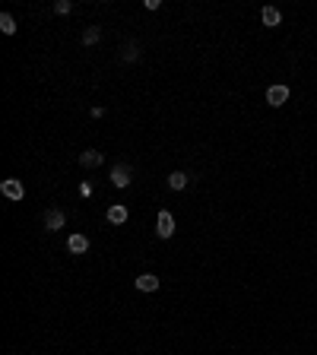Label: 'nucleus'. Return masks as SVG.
<instances>
[{"label": "nucleus", "mask_w": 317, "mask_h": 355, "mask_svg": "<svg viewBox=\"0 0 317 355\" xmlns=\"http://www.w3.org/2000/svg\"><path fill=\"white\" fill-rule=\"evenodd\" d=\"M0 194H4L7 200L20 203L26 197V188H23V181H16V178H4V181H0Z\"/></svg>", "instance_id": "nucleus-1"}, {"label": "nucleus", "mask_w": 317, "mask_h": 355, "mask_svg": "<svg viewBox=\"0 0 317 355\" xmlns=\"http://www.w3.org/2000/svg\"><path fill=\"white\" fill-rule=\"evenodd\" d=\"M130 181H134V168L130 165L118 162L115 168H111V184H115V188H130Z\"/></svg>", "instance_id": "nucleus-2"}, {"label": "nucleus", "mask_w": 317, "mask_h": 355, "mask_svg": "<svg viewBox=\"0 0 317 355\" xmlns=\"http://www.w3.org/2000/svg\"><path fill=\"white\" fill-rule=\"evenodd\" d=\"M156 235L165 238V241L175 235V216H172L169 210H162V213H159V219H156Z\"/></svg>", "instance_id": "nucleus-3"}, {"label": "nucleus", "mask_w": 317, "mask_h": 355, "mask_svg": "<svg viewBox=\"0 0 317 355\" xmlns=\"http://www.w3.org/2000/svg\"><path fill=\"white\" fill-rule=\"evenodd\" d=\"M118 58H121V64H137V61H140V42H137V39H127V42L121 45Z\"/></svg>", "instance_id": "nucleus-4"}, {"label": "nucleus", "mask_w": 317, "mask_h": 355, "mask_svg": "<svg viewBox=\"0 0 317 355\" xmlns=\"http://www.w3.org/2000/svg\"><path fill=\"white\" fill-rule=\"evenodd\" d=\"M64 226H67L64 210H48V213H45V229H48V232H61Z\"/></svg>", "instance_id": "nucleus-5"}, {"label": "nucleus", "mask_w": 317, "mask_h": 355, "mask_svg": "<svg viewBox=\"0 0 317 355\" xmlns=\"http://www.w3.org/2000/svg\"><path fill=\"white\" fill-rule=\"evenodd\" d=\"M267 102H270L273 108L286 105V102H289V86H270V89H267Z\"/></svg>", "instance_id": "nucleus-6"}, {"label": "nucleus", "mask_w": 317, "mask_h": 355, "mask_svg": "<svg viewBox=\"0 0 317 355\" xmlns=\"http://www.w3.org/2000/svg\"><path fill=\"white\" fill-rule=\"evenodd\" d=\"M105 162V153H99V149H86V153H80V165L83 168H99Z\"/></svg>", "instance_id": "nucleus-7"}, {"label": "nucleus", "mask_w": 317, "mask_h": 355, "mask_svg": "<svg viewBox=\"0 0 317 355\" xmlns=\"http://www.w3.org/2000/svg\"><path fill=\"white\" fill-rule=\"evenodd\" d=\"M134 286H137L140 292H156V289H159V276L143 273V276H137V279H134Z\"/></svg>", "instance_id": "nucleus-8"}, {"label": "nucleus", "mask_w": 317, "mask_h": 355, "mask_svg": "<svg viewBox=\"0 0 317 355\" xmlns=\"http://www.w3.org/2000/svg\"><path fill=\"white\" fill-rule=\"evenodd\" d=\"M67 251L70 254H86L89 251V238L86 235H70L67 238Z\"/></svg>", "instance_id": "nucleus-9"}, {"label": "nucleus", "mask_w": 317, "mask_h": 355, "mask_svg": "<svg viewBox=\"0 0 317 355\" xmlns=\"http://www.w3.org/2000/svg\"><path fill=\"white\" fill-rule=\"evenodd\" d=\"M127 207H121V203H118V207H108V222H111V226H124V222H127Z\"/></svg>", "instance_id": "nucleus-10"}, {"label": "nucleus", "mask_w": 317, "mask_h": 355, "mask_svg": "<svg viewBox=\"0 0 317 355\" xmlns=\"http://www.w3.org/2000/svg\"><path fill=\"white\" fill-rule=\"evenodd\" d=\"M188 181H191L188 172H172V175H169V188H172V191H184V188H188Z\"/></svg>", "instance_id": "nucleus-11"}, {"label": "nucleus", "mask_w": 317, "mask_h": 355, "mask_svg": "<svg viewBox=\"0 0 317 355\" xmlns=\"http://www.w3.org/2000/svg\"><path fill=\"white\" fill-rule=\"evenodd\" d=\"M260 16H264V26H270V29H276L279 23H283V13H279L276 7H264V13H260Z\"/></svg>", "instance_id": "nucleus-12"}, {"label": "nucleus", "mask_w": 317, "mask_h": 355, "mask_svg": "<svg viewBox=\"0 0 317 355\" xmlns=\"http://www.w3.org/2000/svg\"><path fill=\"white\" fill-rule=\"evenodd\" d=\"M0 32H4V35H16V20L10 13H0Z\"/></svg>", "instance_id": "nucleus-13"}, {"label": "nucleus", "mask_w": 317, "mask_h": 355, "mask_svg": "<svg viewBox=\"0 0 317 355\" xmlns=\"http://www.w3.org/2000/svg\"><path fill=\"white\" fill-rule=\"evenodd\" d=\"M99 39H102V29H99V26H89V29L83 32V45H96Z\"/></svg>", "instance_id": "nucleus-14"}, {"label": "nucleus", "mask_w": 317, "mask_h": 355, "mask_svg": "<svg viewBox=\"0 0 317 355\" xmlns=\"http://www.w3.org/2000/svg\"><path fill=\"white\" fill-rule=\"evenodd\" d=\"M54 13H61V16L73 13V0H58V4H54Z\"/></svg>", "instance_id": "nucleus-15"}, {"label": "nucleus", "mask_w": 317, "mask_h": 355, "mask_svg": "<svg viewBox=\"0 0 317 355\" xmlns=\"http://www.w3.org/2000/svg\"><path fill=\"white\" fill-rule=\"evenodd\" d=\"M143 7H146V10H162V0H146Z\"/></svg>", "instance_id": "nucleus-16"}]
</instances>
